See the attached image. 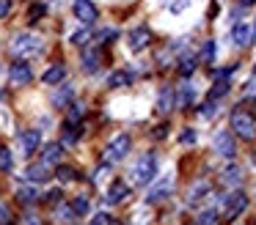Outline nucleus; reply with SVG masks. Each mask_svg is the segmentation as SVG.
Masks as SVG:
<instances>
[{"label": "nucleus", "mask_w": 256, "mask_h": 225, "mask_svg": "<svg viewBox=\"0 0 256 225\" xmlns=\"http://www.w3.org/2000/svg\"><path fill=\"white\" fill-rule=\"evenodd\" d=\"M74 16H78L83 25H91L96 19V5L91 0H74Z\"/></svg>", "instance_id": "6"}, {"label": "nucleus", "mask_w": 256, "mask_h": 225, "mask_svg": "<svg viewBox=\"0 0 256 225\" xmlns=\"http://www.w3.org/2000/svg\"><path fill=\"white\" fill-rule=\"evenodd\" d=\"M14 217H12V209L6 206V203H0V225H12Z\"/></svg>", "instance_id": "34"}, {"label": "nucleus", "mask_w": 256, "mask_h": 225, "mask_svg": "<svg viewBox=\"0 0 256 225\" xmlns=\"http://www.w3.org/2000/svg\"><path fill=\"white\" fill-rule=\"evenodd\" d=\"M8 77H12L14 85H28L34 71H30V66L25 63V60H17V63H12V69H8Z\"/></svg>", "instance_id": "5"}, {"label": "nucleus", "mask_w": 256, "mask_h": 225, "mask_svg": "<svg viewBox=\"0 0 256 225\" xmlns=\"http://www.w3.org/2000/svg\"><path fill=\"white\" fill-rule=\"evenodd\" d=\"M64 137H66V143H74L80 137V126L78 124H69V121H66V124H64Z\"/></svg>", "instance_id": "25"}, {"label": "nucleus", "mask_w": 256, "mask_h": 225, "mask_svg": "<svg viewBox=\"0 0 256 225\" xmlns=\"http://www.w3.org/2000/svg\"><path fill=\"white\" fill-rule=\"evenodd\" d=\"M245 93H248V96H256V80L248 82V91H245Z\"/></svg>", "instance_id": "46"}, {"label": "nucleus", "mask_w": 256, "mask_h": 225, "mask_svg": "<svg viewBox=\"0 0 256 225\" xmlns=\"http://www.w3.org/2000/svg\"><path fill=\"white\" fill-rule=\"evenodd\" d=\"M166 192H171V181H162L160 187H154V190L146 195V203H160L162 198H166Z\"/></svg>", "instance_id": "20"}, {"label": "nucleus", "mask_w": 256, "mask_h": 225, "mask_svg": "<svg viewBox=\"0 0 256 225\" xmlns=\"http://www.w3.org/2000/svg\"><path fill=\"white\" fill-rule=\"evenodd\" d=\"M226 93H228V80H218L215 88L210 91V99H220V96H226Z\"/></svg>", "instance_id": "26"}, {"label": "nucleus", "mask_w": 256, "mask_h": 225, "mask_svg": "<svg viewBox=\"0 0 256 225\" xmlns=\"http://www.w3.org/2000/svg\"><path fill=\"white\" fill-rule=\"evenodd\" d=\"M232 41L237 47H248L250 44V27L248 25H234L232 27Z\"/></svg>", "instance_id": "12"}, {"label": "nucleus", "mask_w": 256, "mask_h": 225, "mask_svg": "<svg viewBox=\"0 0 256 225\" xmlns=\"http://www.w3.org/2000/svg\"><path fill=\"white\" fill-rule=\"evenodd\" d=\"M232 129L234 135H240L242 140H254L256 137V121L248 113H234L232 115Z\"/></svg>", "instance_id": "3"}, {"label": "nucleus", "mask_w": 256, "mask_h": 225, "mask_svg": "<svg viewBox=\"0 0 256 225\" xmlns=\"http://www.w3.org/2000/svg\"><path fill=\"white\" fill-rule=\"evenodd\" d=\"M132 82V74L130 71H113L110 77H108V85L110 88H124V85H130Z\"/></svg>", "instance_id": "17"}, {"label": "nucleus", "mask_w": 256, "mask_h": 225, "mask_svg": "<svg viewBox=\"0 0 256 225\" xmlns=\"http://www.w3.org/2000/svg\"><path fill=\"white\" fill-rule=\"evenodd\" d=\"M193 71H196V60H193V58H184L182 66H179V74H182V77H190Z\"/></svg>", "instance_id": "31"}, {"label": "nucleus", "mask_w": 256, "mask_h": 225, "mask_svg": "<svg viewBox=\"0 0 256 225\" xmlns=\"http://www.w3.org/2000/svg\"><path fill=\"white\" fill-rule=\"evenodd\" d=\"M25 179H28V181H47V179H50V168H47L44 162H42V165H30V168L25 170Z\"/></svg>", "instance_id": "13"}, {"label": "nucleus", "mask_w": 256, "mask_h": 225, "mask_svg": "<svg viewBox=\"0 0 256 225\" xmlns=\"http://www.w3.org/2000/svg\"><path fill=\"white\" fill-rule=\"evenodd\" d=\"M0 170H3V173L12 170V151H8V148H0Z\"/></svg>", "instance_id": "29"}, {"label": "nucleus", "mask_w": 256, "mask_h": 225, "mask_svg": "<svg viewBox=\"0 0 256 225\" xmlns=\"http://www.w3.org/2000/svg\"><path fill=\"white\" fill-rule=\"evenodd\" d=\"M188 5H190V0H174V3H171V11H174V14H179V11H184Z\"/></svg>", "instance_id": "41"}, {"label": "nucleus", "mask_w": 256, "mask_h": 225, "mask_svg": "<svg viewBox=\"0 0 256 225\" xmlns=\"http://www.w3.org/2000/svg\"><path fill=\"white\" fill-rule=\"evenodd\" d=\"M166 135H168V124H160V126H154V132H152V137H154V140H162Z\"/></svg>", "instance_id": "40"}, {"label": "nucleus", "mask_w": 256, "mask_h": 225, "mask_svg": "<svg viewBox=\"0 0 256 225\" xmlns=\"http://www.w3.org/2000/svg\"><path fill=\"white\" fill-rule=\"evenodd\" d=\"M240 181H242V170H240L237 165H228V168L223 170V184L234 187V184H240Z\"/></svg>", "instance_id": "18"}, {"label": "nucleus", "mask_w": 256, "mask_h": 225, "mask_svg": "<svg viewBox=\"0 0 256 225\" xmlns=\"http://www.w3.org/2000/svg\"><path fill=\"white\" fill-rule=\"evenodd\" d=\"M36 198H39V192H36L34 187H20L17 190V201L20 203H34Z\"/></svg>", "instance_id": "22"}, {"label": "nucleus", "mask_w": 256, "mask_h": 225, "mask_svg": "<svg viewBox=\"0 0 256 225\" xmlns=\"http://www.w3.org/2000/svg\"><path fill=\"white\" fill-rule=\"evenodd\" d=\"M58 214H61V220H74L72 206H61V209H58Z\"/></svg>", "instance_id": "44"}, {"label": "nucleus", "mask_w": 256, "mask_h": 225, "mask_svg": "<svg viewBox=\"0 0 256 225\" xmlns=\"http://www.w3.org/2000/svg\"><path fill=\"white\" fill-rule=\"evenodd\" d=\"M179 140H182V143H196V129H184Z\"/></svg>", "instance_id": "43"}, {"label": "nucleus", "mask_w": 256, "mask_h": 225, "mask_svg": "<svg viewBox=\"0 0 256 225\" xmlns=\"http://www.w3.org/2000/svg\"><path fill=\"white\" fill-rule=\"evenodd\" d=\"M64 157V146L61 143H50V146H44V165H58Z\"/></svg>", "instance_id": "14"}, {"label": "nucleus", "mask_w": 256, "mask_h": 225, "mask_svg": "<svg viewBox=\"0 0 256 225\" xmlns=\"http://www.w3.org/2000/svg\"><path fill=\"white\" fill-rule=\"evenodd\" d=\"M88 38H91V30H88V27L72 33V44H78V47H86V44H88Z\"/></svg>", "instance_id": "27"}, {"label": "nucleus", "mask_w": 256, "mask_h": 225, "mask_svg": "<svg viewBox=\"0 0 256 225\" xmlns=\"http://www.w3.org/2000/svg\"><path fill=\"white\" fill-rule=\"evenodd\" d=\"M198 225H218V212H204L198 217Z\"/></svg>", "instance_id": "35"}, {"label": "nucleus", "mask_w": 256, "mask_h": 225, "mask_svg": "<svg viewBox=\"0 0 256 225\" xmlns=\"http://www.w3.org/2000/svg\"><path fill=\"white\" fill-rule=\"evenodd\" d=\"M20 143H22V154H25V157L36 154V148H39V143H42L39 129H28V132H22V135H20Z\"/></svg>", "instance_id": "10"}, {"label": "nucleus", "mask_w": 256, "mask_h": 225, "mask_svg": "<svg viewBox=\"0 0 256 225\" xmlns=\"http://www.w3.org/2000/svg\"><path fill=\"white\" fill-rule=\"evenodd\" d=\"M44 5H42V3H36V5H30V8H28V22H39L42 19V16H44Z\"/></svg>", "instance_id": "28"}, {"label": "nucleus", "mask_w": 256, "mask_h": 225, "mask_svg": "<svg viewBox=\"0 0 256 225\" xmlns=\"http://www.w3.org/2000/svg\"><path fill=\"white\" fill-rule=\"evenodd\" d=\"M83 118V107H80V104H69V124H78V121Z\"/></svg>", "instance_id": "33"}, {"label": "nucleus", "mask_w": 256, "mask_h": 225, "mask_svg": "<svg viewBox=\"0 0 256 225\" xmlns=\"http://www.w3.org/2000/svg\"><path fill=\"white\" fill-rule=\"evenodd\" d=\"M245 209H248V195H242V192H234V195L228 198V203H226V220L240 217Z\"/></svg>", "instance_id": "8"}, {"label": "nucleus", "mask_w": 256, "mask_h": 225, "mask_svg": "<svg viewBox=\"0 0 256 225\" xmlns=\"http://www.w3.org/2000/svg\"><path fill=\"white\" fill-rule=\"evenodd\" d=\"M206 192H210V184H206V181H196V184L190 187V192H188V203H198Z\"/></svg>", "instance_id": "16"}, {"label": "nucleus", "mask_w": 256, "mask_h": 225, "mask_svg": "<svg viewBox=\"0 0 256 225\" xmlns=\"http://www.w3.org/2000/svg\"><path fill=\"white\" fill-rule=\"evenodd\" d=\"M64 77H66V69H64V66H52V69H47L44 74H42V80H44L47 85H58Z\"/></svg>", "instance_id": "15"}, {"label": "nucleus", "mask_w": 256, "mask_h": 225, "mask_svg": "<svg viewBox=\"0 0 256 225\" xmlns=\"http://www.w3.org/2000/svg\"><path fill=\"white\" fill-rule=\"evenodd\" d=\"M58 179H61V181H74V179H78V173H74V168L61 165V168H58Z\"/></svg>", "instance_id": "32"}, {"label": "nucleus", "mask_w": 256, "mask_h": 225, "mask_svg": "<svg viewBox=\"0 0 256 225\" xmlns=\"http://www.w3.org/2000/svg\"><path fill=\"white\" fill-rule=\"evenodd\" d=\"M152 44V33L146 30V27H135V30H130V49L132 52H140L144 47H149Z\"/></svg>", "instance_id": "9"}, {"label": "nucleus", "mask_w": 256, "mask_h": 225, "mask_svg": "<svg viewBox=\"0 0 256 225\" xmlns=\"http://www.w3.org/2000/svg\"><path fill=\"white\" fill-rule=\"evenodd\" d=\"M193 99H196V91L190 85H182V96H179L176 107H190V104H193Z\"/></svg>", "instance_id": "23"}, {"label": "nucleus", "mask_w": 256, "mask_h": 225, "mask_svg": "<svg viewBox=\"0 0 256 225\" xmlns=\"http://www.w3.org/2000/svg\"><path fill=\"white\" fill-rule=\"evenodd\" d=\"M215 151L220 154V157H234V154H237V146H234L232 132H218L215 135Z\"/></svg>", "instance_id": "7"}, {"label": "nucleus", "mask_w": 256, "mask_h": 225, "mask_svg": "<svg viewBox=\"0 0 256 225\" xmlns=\"http://www.w3.org/2000/svg\"><path fill=\"white\" fill-rule=\"evenodd\" d=\"M110 38H116V30H110V27L102 30V33H96V41H100V44H108Z\"/></svg>", "instance_id": "39"}, {"label": "nucleus", "mask_w": 256, "mask_h": 225, "mask_svg": "<svg viewBox=\"0 0 256 225\" xmlns=\"http://www.w3.org/2000/svg\"><path fill=\"white\" fill-rule=\"evenodd\" d=\"M8 11H12V3H8V0H0V19H3Z\"/></svg>", "instance_id": "45"}, {"label": "nucleus", "mask_w": 256, "mask_h": 225, "mask_svg": "<svg viewBox=\"0 0 256 225\" xmlns=\"http://www.w3.org/2000/svg\"><path fill=\"white\" fill-rule=\"evenodd\" d=\"M174 104H176V102H174L171 88H162V91H160V99H157V110H160V113H168Z\"/></svg>", "instance_id": "19"}, {"label": "nucleus", "mask_w": 256, "mask_h": 225, "mask_svg": "<svg viewBox=\"0 0 256 225\" xmlns=\"http://www.w3.org/2000/svg\"><path fill=\"white\" fill-rule=\"evenodd\" d=\"M201 115H204V118H215V115H218V104L215 102L204 104V107H201Z\"/></svg>", "instance_id": "37"}, {"label": "nucleus", "mask_w": 256, "mask_h": 225, "mask_svg": "<svg viewBox=\"0 0 256 225\" xmlns=\"http://www.w3.org/2000/svg\"><path fill=\"white\" fill-rule=\"evenodd\" d=\"M12 49L17 55H36L42 52V38L34 36V33H17L12 41Z\"/></svg>", "instance_id": "2"}, {"label": "nucleus", "mask_w": 256, "mask_h": 225, "mask_svg": "<svg viewBox=\"0 0 256 225\" xmlns=\"http://www.w3.org/2000/svg\"><path fill=\"white\" fill-rule=\"evenodd\" d=\"M154 176H157V159H154V154H144V157L138 159V165L132 168L135 184H149V181H154Z\"/></svg>", "instance_id": "1"}, {"label": "nucleus", "mask_w": 256, "mask_h": 225, "mask_svg": "<svg viewBox=\"0 0 256 225\" xmlns=\"http://www.w3.org/2000/svg\"><path fill=\"white\" fill-rule=\"evenodd\" d=\"M72 93H74V91H72V85H64V88H61V91H58V93H56V96H52V102H56V104H58V107H61V104H66V102H69V99H72Z\"/></svg>", "instance_id": "24"}, {"label": "nucleus", "mask_w": 256, "mask_h": 225, "mask_svg": "<svg viewBox=\"0 0 256 225\" xmlns=\"http://www.w3.org/2000/svg\"><path fill=\"white\" fill-rule=\"evenodd\" d=\"M72 212H74V217H78V214H86V212H88V201H86V198H74V201H72Z\"/></svg>", "instance_id": "30"}, {"label": "nucleus", "mask_w": 256, "mask_h": 225, "mask_svg": "<svg viewBox=\"0 0 256 225\" xmlns=\"http://www.w3.org/2000/svg\"><path fill=\"white\" fill-rule=\"evenodd\" d=\"M162 3H166V0H162Z\"/></svg>", "instance_id": "48"}, {"label": "nucleus", "mask_w": 256, "mask_h": 225, "mask_svg": "<svg viewBox=\"0 0 256 225\" xmlns=\"http://www.w3.org/2000/svg\"><path fill=\"white\" fill-rule=\"evenodd\" d=\"M127 195H130V187L124 184L122 179H116L110 187H108V195H105V201H108V203H122Z\"/></svg>", "instance_id": "11"}, {"label": "nucleus", "mask_w": 256, "mask_h": 225, "mask_svg": "<svg viewBox=\"0 0 256 225\" xmlns=\"http://www.w3.org/2000/svg\"><path fill=\"white\" fill-rule=\"evenodd\" d=\"M250 3H254V0H240V5H250Z\"/></svg>", "instance_id": "47"}, {"label": "nucleus", "mask_w": 256, "mask_h": 225, "mask_svg": "<svg viewBox=\"0 0 256 225\" xmlns=\"http://www.w3.org/2000/svg\"><path fill=\"white\" fill-rule=\"evenodd\" d=\"M96 66H100V52H96V49H86L83 52V69L96 71Z\"/></svg>", "instance_id": "21"}, {"label": "nucleus", "mask_w": 256, "mask_h": 225, "mask_svg": "<svg viewBox=\"0 0 256 225\" xmlns=\"http://www.w3.org/2000/svg\"><path fill=\"white\" fill-rule=\"evenodd\" d=\"M91 225H116V223H113L110 214H96V217L91 220Z\"/></svg>", "instance_id": "38"}, {"label": "nucleus", "mask_w": 256, "mask_h": 225, "mask_svg": "<svg viewBox=\"0 0 256 225\" xmlns=\"http://www.w3.org/2000/svg\"><path fill=\"white\" fill-rule=\"evenodd\" d=\"M130 146H132V140H130V135H118L110 140V146L105 148V159L108 162H118V159H124L130 154Z\"/></svg>", "instance_id": "4"}, {"label": "nucleus", "mask_w": 256, "mask_h": 225, "mask_svg": "<svg viewBox=\"0 0 256 225\" xmlns=\"http://www.w3.org/2000/svg\"><path fill=\"white\" fill-rule=\"evenodd\" d=\"M44 201H47V203H61V190L47 192V195H44Z\"/></svg>", "instance_id": "42"}, {"label": "nucleus", "mask_w": 256, "mask_h": 225, "mask_svg": "<svg viewBox=\"0 0 256 225\" xmlns=\"http://www.w3.org/2000/svg\"><path fill=\"white\" fill-rule=\"evenodd\" d=\"M201 58H204L206 63H210V60L215 58V41H212V38H210V41L204 44V52H201Z\"/></svg>", "instance_id": "36"}]
</instances>
